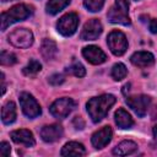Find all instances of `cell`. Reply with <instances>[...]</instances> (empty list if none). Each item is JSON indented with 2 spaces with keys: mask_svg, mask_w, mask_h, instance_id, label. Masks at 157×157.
Segmentation results:
<instances>
[{
  "mask_svg": "<svg viewBox=\"0 0 157 157\" xmlns=\"http://www.w3.org/2000/svg\"><path fill=\"white\" fill-rule=\"evenodd\" d=\"M117 98L113 94H101L98 97L91 98L87 104V113L93 123H99L102 119H104L109 112V109L115 103Z\"/></svg>",
  "mask_w": 157,
  "mask_h": 157,
  "instance_id": "6da1fadb",
  "label": "cell"
},
{
  "mask_svg": "<svg viewBox=\"0 0 157 157\" xmlns=\"http://www.w3.org/2000/svg\"><path fill=\"white\" fill-rule=\"evenodd\" d=\"M32 12H33L32 7L26 4H18V5L12 6L9 11L1 13V20H0L1 21V27H0L1 31H5L12 23L26 20L27 17H29L32 15Z\"/></svg>",
  "mask_w": 157,
  "mask_h": 157,
  "instance_id": "7a4b0ae2",
  "label": "cell"
},
{
  "mask_svg": "<svg viewBox=\"0 0 157 157\" xmlns=\"http://www.w3.org/2000/svg\"><path fill=\"white\" fill-rule=\"evenodd\" d=\"M107 18L112 23L129 26L131 23L129 17V2L128 0H115L114 5L108 10Z\"/></svg>",
  "mask_w": 157,
  "mask_h": 157,
  "instance_id": "3957f363",
  "label": "cell"
},
{
  "mask_svg": "<svg viewBox=\"0 0 157 157\" xmlns=\"http://www.w3.org/2000/svg\"><path fill=\"white\" fill-rule=\"evenodd\" d=\"M76 107V102L72 99V98H69V97H63V98H59L56 99L49 108V112L50 114L61 120V119H65Z\"/></svg>",
  "mask_w": 157,
  "mask_h": 157,
  "instance_id": "277c9868",
  "label": "cell"
},
{
  "mask_svg": "<svg viewBox=\"0 0 157 157\" xmlns=\"http://www.w3.org/2000/svg\"><path fill=\"white\" fill-rule=\"evenodd\" d=\"M7 40L11 45L16 48H29L33 44V33L27 28H16L13 29L9 37Z\"/></svg>",
  "mask_w": 157,
  "mask_h": 157,
  "instance_id": "5b68a950",
  "label": "cell"
},
{
  "mask_svg": "<svg viewBox=\"0 0 157 157\" xmlns=\"http://www.w3.org/2000/svg\"><path fill=\"white\" fill-rule=\"evenodd\" d=\"M78 16L75 12H69L61 16L56 23V29L58 32L64 36V37H70L72 36L78 26Z\"/></svg>",
  "mask_w": 157,
  "mask_h": 157,
  "instance_id": "8992f818",
  "label": "cell"
},
{
  "mask_svg": "<svg viewBox=\"0 0 157 157\" xmlns=\"http://www.w3.org/2000/svg\"><path fill=\"white\" fill-rule=\"evenodd\" d=\"M107 43H108L110 52L117 56H121L128 49V39H126L125 34L118 29L112 31L108 34Z\"/></svg>",
  "mask_w": 157,
  "mask_h": 157,
  "instance_id": "52a82bcc",
  "label": "cell"
},
{
  "mask_svg": "<svg viewBox=\"0 0 157 157\" xmlns=\"http://www.w3.org/2000/svg\"><path fill=\"white\" fill-rule=\"evenodd\" d=\"M20 104H21V108H22L23 114L27 118H29V119L37 118L42 113V109H40L39 103L28 92H22L20 94Z\"/></svg>",
  "mask_w": 157,
  "mask_h": 157,
  "instance_id": "ba28073f",
  "label": "cell"
},
{
  "mask_svg": "<svg viewBox=\"0 0 157 157\" xmlns=\"http://www.w3.org/2000/svg\"><path fill=\"white\" fill-rule=\"evenodd\" d=\"M126 104L136 113L137 117L142 118L146 115L147 109L151 104V98L146 94H139V96H131L126 98Z\"/></svg>",
  "mask_w": 157,
  "mask_h": 157,
  "instance_id": "9c48e42d",
  "label": "cell"
},
{
  "mask_svg": "<svg viewBox=\"0 0 157 157\" xmlns=\"http://www.w3.org/2000/svg\"><path fill=\"white\" fill-rule=\"evenodd\" d=\"M102 31H103V27L101 21L97 18H91L83 25L80 33V38L82 40H94L101 36Z\"/></svg>",
  "mask_w": 157,
  "mask_h": 157,
  "instance_id": "30bf717a",
  "label": "cell"
},
{
  "mask_svg": "<svg viewBox=\"0 0 157 157\" xmlns=\"http://www.w3.org/2000/svg\"><path fill=\"white\" fill-rule=\"evenodd\" d=\"M82 55L88 63H91L93 65L103 64L107 60L105 53L97 45H87V47H85L82 49Z\"/></svg>",
  "mask_w": 157,
  "mask_h": 157,
  "instance_id": "8fae6325",
  "label": "cell"
},
{
  "mask_svg": "<svg viewBox=\"0 0 157 157\" xmlns=\"http://www.w3.org/2000/svg\"><path fill=\"white\" fill-rule=\"evenodd\" d=\"M112 136H113V130H112V128H110V126H103L102 129L97 130V131L92 135L91 142H92V145H93L94 148L101 150V148L105 147V146L110 142Z\"/></svg>",
  "mask_w": 157,
  "mask_h": 157,
  "instance_id": "7c38bea8",
  "label": "cell"
},
{
  "mask_svg": "<svg viewBox=\"0 0 157 157\" xmlns=\"http://www.w3.org/2000/svg\"><path fill=\"white\" fill-rule=\"evenodd\" d=\"M64 129L59 124H49L44 125L40 129V137L45 142H55L63 137Z\"/></svg>",
  "mask_w": 157,
  "mask_h": 157,
  "instance_id": "4fadbf2b",
  "label": "cell"
},
{
  "mask_svg": "<svg viewBox=\"0 0 157 157\" xmlns=\"http://www.w3.org/2000/svg\"><path fill=\"white\" fill-rule=\"evenodd\" d=\"M10 136L15 144H20V145H23L26 147H32L36 144L32 131H29L27 129L13 130V131H11Z\"/></svg>",
  "mask_w": 157,
  "mask_h": 157,
  "instance_id": "5bb4252c",
  "label": "cell"
},
{
  "mask_svg": "<svg viewBox=\"0 0 157 157\" xmlns=\"http://www.w3.org/2000/svg\"><path fill=\"white\" fill-rule=\"evenodd\" d=\"M130 61L132 65L137 66V67H147L151 66L155 63V56L150 53V52H136L131 55Z\"/></svg>",
  "mask_w": 157,
  "mask_h": 157,
  "instance_id": "9a60e30c",
  "label": "cell"
},
{
  "mask_svg": "<svg viewBox=\"0 0 157 157\" xmlns=\"http://www.w3.org/2000/svg\"><path fill=\"white\" fill-rule=\"evenodd\" d=\"M61 156H83L86 155V148L82 144L76 141H70L61 148Z\"/></svg>",
  "mask_w": 157,
  "mask_h": 157,
  "instance_id": "2e32d148",
  "label": "cell"
},
{
  "mask_svg": "<svg viewBox=\"0 0 157 157\" xmlns=\"http://www.w3.org/2000/svg\"><path fill=\"white\" fill-rule=\"evenodd\" d=\"M114 118H115V124L120 129H130L134 125V120H132L131 115L123 108H119L115 112Z\"/></svg>",
  "mask_w": 157,
  "mask_h": 157,
  "instance_id": "e0dca14e",
  "label": "cell"
},
{
  "mask_svg": "<svg viewBox=\"0 0 157 157\" xmlns=\"http://www.w3.org/2000/svg\"><path fill=\"white\" fill-rule=\"evenodd\" d=\"M1 120L5 125H10L16 120V104L12 101L4 104L1 109Z\"/></svg>",
  "mask_w": 157,
  "mask_h": 157,
  "instance_id": "ac0fdd59",
  "label": "cell"
},
{
  "mask_svg": "<svg viewBox=\"0 0 157 157\" xmlns=\"http://www.w3.org/2000/svg\"><path fill=\"white\" fill-rule=\"evenodd\" d=\"M137 151V145L134 141L130 140H124L120 144H118L114 148H113V155L117 156H128L131 155L134 152Z\"/></svg>",
  "mask_w": 157,
  "mask_h": 157,
  "instance_id": "d6986e66",
  "label": "cell"
},
{
  "mask_svg": "<svg viewBox=\"0 0 157 157\" xmlns=\"http://www.w3.org/2000/svg\"><path fill=\"white\" fill-rule=\"evenodd\" d=\"M58 53V47H56V43L52 39H43L42 42V45H40V54L45 59V60H52L55 58Z\"/></svg>",
  "mask_w": 157,
  "mask_h": 157,
  "instance_id": "ffe728a7",
  "label": "cell"
},
{
  "mask_svg": "<svg viewBox=\"0 0 157 157\" xmlns=\"http://www.w3.org/2000/svg\"><path fill=\"white\" fill-rule=\"evenodd\" d=\"M70 4V0H49L47 2L45 10L49 15H56L63 9H65Z\"/></svg>",
  "mask_w": 157,
  "mask_h": 157,
  "instance_id": "44dd1931",
  "label": "cell"
},
{
  "mask_svg": "<svg viewBox=\"0 0 157 157\" xmlns=\"http://www.w3.org/2000/svg\"><path fill=\"white\" fill-rule=\"evenodd\" d=\"M126 74H128V69L123 63L114 64L113 67H112V71H110V75L115 81H120V80L125 78Z\"/></svg>",
  "mask_w": 157,
  "mask_h": 157,
  "instance_id": "7402d4cb",
  "label": "cell"
},
{
  "mask_svg": "<svg viewBox=\"0 0 157 157\" xmlns=\"http://www.w3.org/2000/svg\"><path fill=\"white\" fill-rule=\"evenodd\" d=\"M66 72L70 74V75H74L76 77H83L86 75V69L80 61L74 60L72 64L66 67Z\"/></svg>",
  "mask_w": 157,
  "mask_h": 157,
  "instance_id": "603a6c76",
  "label": "cell"
},
{
  "mask_svg": "<svg viewBox=\"0 0 157 157\" xmlns=\"http://www.w3.org/2000/svg\"><path fill=\"white\" fill-rule=\"evenodd\" d=\"M42 70V64L36 60V59H32L29 60V63L23 67V74L26 76H34L37 75L39 71Z\"/></svg>",
  "mask_w": 157,
  "mask_h": 157,
  "instance_id": "cb8c5ba5",
  "label": "cell"
},
{
  "mask_svg": "<svg viewBox=\"0 0 157 157\" xmlns=\"http://www.w3.org/2000/svg\"><path fill=\"white\" fill-rule=\"evenodd\" d=\"M0 63H1V65L10 66V65H13V64L17 63V58H16V55L13 53L2 50L1 54H0Z\"/></svg>",
  "mask_w": 157,
  "mask_h": 157,
  "instance_id": "d4e9b609",
  "label": "cell"
},
{
  "mask_svg": "<svg viewBox=\"0 0 157 157\" xmlns=\"http://www.w3.org/2000/svg\"><path fill=\"white\" fill-rule=\"evenodd\" d=\"M85 7L91 11V12H98L103 5H104V0H85L83 1Z\"/></svg>",
  "mask_w": 157,
  "mask_h": 157,
  "instance_id": "484cf974",
  "label": "cell"
},
{
  "mask_svg": "<svg viewBox=\"0 0 157 157\" xmlns=\"http://www.w3.org/2000/svg\"><path fill=\"white\" fill-rule=\"evenodd\" d=\"M64 81H65V78H64V76H63L61 74H53L52 76L48 77V82H49L52 86H59V85H61Z\"/></svg>",
  "mask_w": 157,
  "mask_h": 157,
  "instance_id": "4316f807",
  "label": "cell"
},
{
  "mask_svg": "<svg viewBox=\"0 0 157 157\" xmlns=\"http://www.w3.org/2000/svg\"><path fill=\"white\" fill-rule=\"evenodd\" d=\"M10 152H11L10 145L6 141H2L0 144V155L4 156V157H7V156H10Z\"/></svg>",
  "mask_w": 157,
  "mask_h": 157,
  "instance_id": "83f0119b",
  "label": "cell"
},
{
  "mask_svg": "<svg viewBox=\"0 0 157 157\" xmlns=\"http://www.w3.org/2000/svg\"><path fill=\"white\" fill-rule=\"evenodd\" d=\"M72 124H74L75 129H77V130H82L83 126H85V121L82 120L81 117H75L74 120H72Z\"/></svg>",
  "mask_w": 157,
  "mask_h": 157,
  "instance_id": "f1b7e54d",
  "label": "cell"
},
{
  "mask_svg": "<svg viewBox=\"0 0 157 157\" xmlns=\"http://www.w3.org/2000/svg\"><path fill=\"white\" fill-rule=\"evenodd\" d=\"M148 28L151 33H157V18H152L148 22Z\"/></svg>",
  "mask_w": 157,
  "mask_h": 157,
  "instance_id": "f546056e",
  "label": "cell"
},
{
  "mask_svg": "<svg viewBox=\"0 0 157 157\" xmlns=\"http://www.w3.org/2000/svg\"><path fill=\"white\" fill-rule=\"evenodd\" d=\"M129 87H130L129 83H126V85L123 87V93H124V94H126V91H129Z\"/></svg>",
  "mask_w": 157,
  "mask_h": 157,
  "instance_id": "4dcf8cb0",
  "label": "cell"
},
{
  "mask_svg": "<svg viewBox=\"0 0 157 157\" xmlns=\"http://www.w3.org/2000/svg\"><path fill=\"white\" fill-rule=\"evenodd\" d=\"M152 131H153V136H155V139L157 140V125L153 126V130H152Z\"/></svg>",
  "mask_w": 157,
  "mask_h": 157,
  "instance_id": "1f68e13d",
  "label": "cell"
},
{
  "mask_svg": "<svg viewBox=\"0 0 157 157\" xmlns=\"http://www.w3.org/2000/svg\"><path fill=\"white\" fill-rule=\"evenodd\" d=\"M6 1H13V0H2V2H6Z\"/></svg>",
  "mask_w": 157,
  "mask_h": 157,
  "instance_id": "d6a6232c",
  "label": "cell"
},
{
  "mask_svg": "<svg viewBox=\"0 0 157 157\" xmlns=\"http://www.w3.org/2000/svg\"><path fill=\"white\" fill-rule=\"evenodd\" d=\"M135 1H137V0H135Z\"/></svg>",
  "mask_w": 157,
  "mask_h": 157,
  "instance_id": "836d02e7",
  "label": "cell"
}]
</instances>
